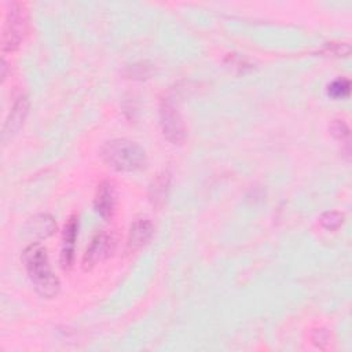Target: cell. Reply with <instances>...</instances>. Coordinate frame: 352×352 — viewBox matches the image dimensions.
Segmentation results:
<instances>
[{
  "label": "cell",
  "instance_id": "obj_1",
  "mask_svg": "<svg viewBox=\"0 0 352 352\" xmlns=\"http://www.w3.org/2000/svg\"><path fill=\"white\" fill-rule=\"evenodd\" d=\"M22 263L34 290L44 298L59 293L60 282L51 268L47 249L40 242L29 243L22 252Z\"/></svg>",
  "mask_w": 352,
  "mask_h": 352
},
{
  "label": "cell",
  "instance_id": "obj_2",
  "mask_svg": "<svg viewBox=\"0 0 352 352\" xmlns=\"http://www.w3.org/2000/svg\"><path fill=\"white\" fill-rule=\"evenodd\" d=\"M100 157L107 166L117 172H138L147 165L144 148L125 138L106 142L100 148Z\"/></svg>",
  "mask_w": 352,
  "mask_h": 352
},
{
  "label": "cell",
  "instance_id": "obj_3",
  "mask_svg": "<svg viewBox=\"0 0 352 352\" xmlns=\"http://www.w3.org/2000/svg\"><path fill=\"white\" fill-rule=\"evenodd\" d=\"M29 15L28 10L21 3H12L7 11L3 34H1V50L3 52L15 51L25 38L28 32Z\"/></svg>",
  "mask_w": 352,
  "mask_h": 352
},
{
  "label": "cell",
  "instance_id": "obj_4",
  "mask_svg": "<svg viewBox=\"0 0 352 352\" xmlns=\"http://www.w3.org/2000/svg\"><path fill=\"white\" fill-rule=\"evenodd\" d=\"M160 124L164 136L173 144H182L186 138L183 120L169 98L161 99L160 103Z\"/></svg>",
  "mask_w": 352,
  "mask_h": 352
},
{
  "label": "cell",
  "instance_id": "obj_5",
  "mask_svg": "<svg viewBox=\"0 0 352 352\" xmlns=\"http://www.w3.org/2000/svg\"><path fill=\"white\" fill-rule=\"evenodd\" d=\"M114 248H116V238L111 234L109 232L96 234L84 253V257H82L84 270H91L98 263L110 257L111 253L114 252Z\"/></svg>",
  "mask_w": 352,
  "mask_h": 352
},
{
  "label": "cell",
  "instance_id": "obj_6",
  "mask_svg": "<svg viewBox=\"0 0 352 352\" xmlns=\"http://www.w3.org/2000/svg\"><path fill=\"white\" fill-rule=\"evenodd\" d=\"M116 204H117V194H116V187L113 182L103 180L98 186V190L94 198V208L96 213L102 219L110 220L116 212Z\"/></svg>",
  "mask_w": 352,
  "mask_h": 352
},
{
  "label": "cell",
  "instance_id": "obj_7",
  "mask_svg": "<svg viewBox=\"0 0 352 352\" xmlns=\"http://www.w3.org/2000/svg\"><path fill=\"white\" fill-rule=\"evenodd\" d=\"M77 232H78V217L73 214L69 217L63 228L62 249H60V267L63 270H70L73 267Z\"/></svg>",
  "mask_w": 352,
  "mask_h": 352
},
{
  "label": "cell",
  "instance_id": "obj_8",
  "mask_svg": "<svg viewBox=\"0 0 352 352\" xmlns=\"http://www.w3.org/2000/svg\"><path fill=\"white\" fill-rule=\"evenodd\" d=\"M154 232V226L147 217H140L136 219L128 231V238H126V246L129 250H138L142 246H144L153 236Z\"/></svg>",
  "mask_w": 352,
  "mask_h": 352
},
{
  "label": "cell",
  "instance_id": "obj_9",
  "mask_svg": "<svg viewBox=\"0 0 352 352\" xmlns=\"http://www.w3.org/2000/svg\"><path fill=\"white\" fill-rule=\"evenodd\" d=\"M28 111H29V99H28V96L21 95L12 104V109L4 122V128H3L4 138L11 136L19 131V128L23 125Z\"/></svg>",
  "mask_w": 352,
  "mask_h": 352
},
{
  "label": "cell",
  "instance_id": "obj_10",
  "mask_svg": "<svg viewBox=\"0 0 352 352\" xmlns=\"http://www.w3.org/2000/svg\"><path fill=\"white\" fill-rule=\"evenodd\" d=\"M25 231L37 239H44L51 236L56 231V223L52 216L47 213H40L28 220Z\"/></svg>",
  "mask_w": 352,
  "mask_h": 352
},
{
  "label": "cell",
  "instance_id": "obj_11",
  "mask_svg": "<svg viewBox=\"0 0 352 352\" xmlns=\"http://www.w3.org/2000/svg\"><path fill=\"white\" fill-rule=\"evenodd\" d=\"M170 180H172V176H170L169 170H162L161 173L157 175V177L150 184L148 198L154 206L160 208L164 205V202L169 194Z\"/></svg>",
  "mask_w": 352,
  "mask_h": 352
},
{
  "label": "cell",
  "instance_id": "obj_12",
  "mask_svg": "<svg viewBox=\"0 0 352 352\" xmlns=\"http://www.w3.org/2000/svg\"><path fill=\"white\" fill-rule=\"evenodd\" d=\"M319 223L320 226L327 230V231H336L341 227V224L344 223V214L337 212V210H327L323 212L319 217Z\"/></svg>",
  "mask_w": 352,
  "mask_h": 352
},
{
  "label": "cell",
  "instance_id": "obj_13",
  "mask_svg": "<svg viewBox=\"0 0 352 352\" xmlns=\"http://www.w3.org/2000/svg\"><path fill=\"white\" fill-rule=\"evenodd\" d=\"M349 89H351V82L348 78H337L327 87V94L333 99H344L349 96Z\"/></svg>",
  "mask_w": 352,
  "mask_h": 352
},
{
  "label": "cell",
  "instance_id": "obj_14",
  "mask_svg": "<svg viewBox=\"0 0 352 352\" xmlns=\"http://www.w3.org/2000/svg\"><path fill=\"white\" fill-rule=\"evenodd\" d=\"M330 131L336 139L349 146V128L342 120H334L330 125Z\"/></svg>",
  "mask_w": 352,
  "mask_h": 352
}]
</instances>
